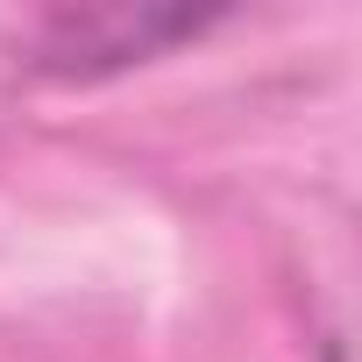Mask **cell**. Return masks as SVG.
Returning <instances> with one entry per match:
<instances>
[{
  "label": "cell",
  "mask_w": 362,
  "mask_h": 362,
  "mask_svg": "<svg viewBox=\"0 0 362 362\" xmlns=\"http://www.w3.org/2000/svg\"><path fill=\"white\" fill-rule=\"evenodd\" d=\"M199 29V15H128V8H114V15H57L50 22V57L43 64H57V71H114V64H128V57H149L156 43H170V36H192Z\"/></svg>",
  "instance_id": "1"
}]
</instances>
